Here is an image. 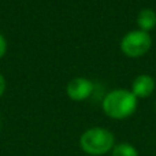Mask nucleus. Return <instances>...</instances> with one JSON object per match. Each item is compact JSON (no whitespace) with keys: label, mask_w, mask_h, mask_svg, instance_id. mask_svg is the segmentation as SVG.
I'll return each mask as SVG.
<instances>
[{"label":"nucleus","mask_w":156,"mask_h":156,"mask_svg":"<svg viewBox=\"0 0 156 156\" xmlns=\"http://www.w3.org/2000/svg\"><path fill=\"white\" fill-rule=\"evenodd\" d=\"M137 22H138V26H140L141 30H144V32L151 30L152 27L156 25L155 11H152L151 8H144V10H141L140 14H138Z\"/></svg>","instance_id":"423d86ee"},{"label":"nucleus","mask_w":156,"mask_h":156,"mask_svg":"<svg viewBox=\"0 0 156 156\" xmlns=\"http://www.w3.org/2000/svg\"><path fill=\"white\" fill-rule=\"evenodd\" d=\"M151 36L144 30L129 32L121 41V49L125 55L130 58L143 56L151 48Z\"/></svg>","instance_id":"7ed1b4c3"},{"label":"nucleus","mask_w":156,"mask_h":156,"mask_svg":"<svg viewBox=\"0 0 156 156\" xmlns=\"http://www.w3.org/2000/svg\"><path fill=\"white\" fill-rule=\"evenodd\" d=\"M155 89V81L151 76L141 74L136 77V80L132 83V93L136 97H148L152 94Z\"/></svg>","instance_id":"39448f33"},{"label":"nucleus","mask_w":156,"mask_h":156,"mask_svg":"<svg viewBox=\"0 0 156 156\" xmlns=\"http://www.w3.org/2000/svg\"><path fill=\"white\" fill-rule=\"evenodd\" d=\"M67 94L70 99L81 101V100L88 99L93 92V83L86 78H74L67 85Z\"/></svg>","instance_id":"20e7f679"},{"label":"nucleus","mask_w":156,"mask_h":156,"mask_svg":"<svg viewBox=\"0 0 156 156\" xmlns=\"http://www.w3.org/2000/svg\"><path fill=\"white\" fill-rule=\"evenodd\" d=\"M5 49H7V43H5V38L0 34V58L5 54Z\"/></svg>","instance_id":"6e6552de"},{"label":"nucleus","mask_w":156,"mask_h":156,"mask_svg":"<svg viewBox=\"0 0 156 156\" xmlns=\"http://www.w3.org/2000/svg\"><path fill=\"white\" fill-rule=\"evenodd\" d=\"M112 156H138V152L132 144L121 143L112 148Z\"/></svg>","instance_id":"0eeeda50"},{"label":"nucleus","mask_w":156,"mask_h":156,"mask_svg":"<svg viewBox=\"0 0 156 156\" xmlns=\"http://www.w3.org/2000/svg\"><path fill=\"white\" fill-rule=\"evenodd\" d=\"M0 125H2V121H0Z\"/></svg>","instance_id":"9d476101"},{"label":"nucleus","mask_w":156,"mask_h":156,"mask_svg":"<svg viewBox=\"0 0 156 156\" xmlns=\"http://www.w3.org/2000/svg\"><path fill=\"white\" fill-rule=\"evenodd\" d=\"M4 89H5V81H4V78H3L2 74H0V97H2L3 93H4Z\"/></svg>","instance_id":"1a4fd4ad"},{"label":"nucleus","mask_w":156,"mask_h":156,"mask_svg":"<svg viewBox=\"0 0 156 156\" xmlns=\"http://www.w3.org/2000/svg\"><path fill=\"white\" fill-rule=\"evenodd\" d=\"M137 107V97L126 89H116L110 93L103 100V110L110 118L125 119L130 116Z\"/></svg>","instance_id":"f257e3e1"},{"label":"nucleus","mask_w":156,"mask_h":156,"mask_svg":"<svg viewBox=\"0 0 156 156\" xmlns=\"http://www.w3.org/2000/svg\"><path fill=\"white\" fill-rule=\"evenodd\" d=\"M81 148L92 156L105 155L115 147V137L104 127H92L81 136Z\"/></svg>","instance_id":"f03ea898"}]
</instances>
